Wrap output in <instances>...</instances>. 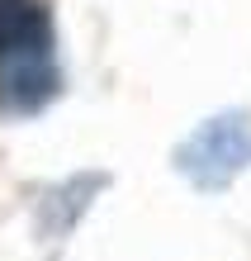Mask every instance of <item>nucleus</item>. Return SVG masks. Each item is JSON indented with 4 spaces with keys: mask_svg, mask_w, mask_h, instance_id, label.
<instances>
[{
    "mask_svg": "<svg viewBox=\"0 0 251 261\" xmlns=\"http://www.w3.org/2000/svg\"><path fill=\"white\" fill-rule=\"evenodd\" d=\"M62 90L57 29L43 0H0V110L38 114Z\"/></svg>",
    "mask_w": 251,
    "mask_h": 261,
    "instance_id": "f257e3e1",
    "label": "nucleus"
},
{
    "mask_svg": "<svg viewBox=\"0 0 251 261\" xmlns=\"http://www.w3.org/2000/svg\"><path fill=\"white\" fill-rule=\"evenodd\" d=\"M176 166L199 190H228L251 166V124H246V114L228 110V114L204 119L176 147Z\"/></svg>",
    "mask_w": 251,
    "mask_h": 261,
    "instance_id": "f03ea898",
    "label": "nucleus"
}]
</instances>
